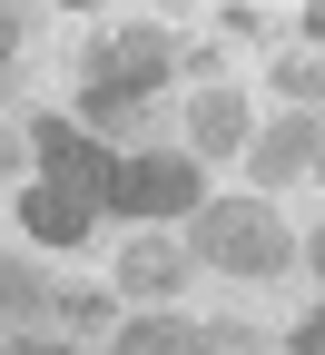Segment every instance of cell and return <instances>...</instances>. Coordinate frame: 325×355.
Masks as SVG:
<instances>
[{"label":"cell","instance_id":"8","mask_svg":"<svg viewBox=\"0 0 325 355\" xmlns=\"http://www.w3.org/2000/svg\"><path fill=\"white\" fill-rule=\"evenodd\" d=\"M188 266H197L188 247L148 237V247H128V257H118V286H128V296H177V286H188Z\"/></svg>","mask_w":325,"mask_h":355},{"label":"cell","instance_id":"7","mask_svg":"<svg viewBox=\"0 0 325 355\" xmlns=\"http://www.w3.org/2000/svg\"><path fill=\"white\" fill-rule=\"evenodd\" d=\"M89 217H99V207H79L69 188H50V178L20 198V227H30L39 247H79V237H89Z\"/></svg>","mask_w":325,"mask_h":355},{"label":"cell","instance_id":"14","mask_svg":"<svg viewBox=\"0 0 325 355\" xmlns=\"http://www.w3.org/2000/svg\"><path fill=\"white\" fill-rule=\"evenodd\" d=\"M286 355H325V306H315V316H296V326H286Z\"/></svg>","mask_w":325,"mask_h":355},{"label":"cell","instance_id":"6","mask_svg":"<svg viewBox=\"0 0 325 355\" xmlns=\"http://www.w3.org/2000/svg\"><path fill=\"white\" fill-rule=\"evenodd\" d=\"M256 178L266 188H286V178H315V119H276V128H256Z\"/></svg>","mask_w":325,"mask_h":355},{"label":"cell","instance_id":"11","mask_svg":"<svg viewBox=\"0 0 325 355\" xmlns=\"http://www.w3.org/2000/svg\"><path fill=\"white\" fill-rule=\"evenodd\" d=\"M276 89L306 99V109H325V60H276Z\"/></svg>","mask_w":325,"mask_h":355},{"label":"cell","instance_id":"18","mask_svg":"<svg viewBox=\"0 0 325 355\" xmlns=\"http://www.w3.org/2000/svg\"><path fill=\"white\" fill-rule=\"evenodd\" d=\"M10 355H69V345H10Z\"/></svg>","mask_w":325,"mask_h":355},{"label":"cell","instance_id":"12","mask_svg":"<svg viewBox=\"0 0 325 355\" xmlns=\"http://www.w3.org/2000/svg\"><path fill=\"white\" fill-rule=\"evenodd\" d=\"M197 355H266L247 326H197Z\"/></svg>","mask_w":325,"mask_h":355},{"label":"cell","instance_id":"15","mask_svg":"<svg viewBox=\"0 0 325 355\" xmlns=\"http://www.w3.org/2000/svg\"><path fill=\"white\" fill-rule=\"evenodd\" d=\"M20 50V10H0V60H10Z\"/></svg>","mask_w":325,"mask_h":355},{"label":"cell","instance_id":"5","mask_svg":"<svg viewBox=\"0 0 325 355\" xmlns=\"http://www.w3.org/2000/svg\"><path fill=\"white\" fill-rule=\"evenodd\" d=\"M247 139H256V119H247L237 89H197V99H188V148L197 158H227V148H247Z\"/></svg>","mask_w":325,"mask_h":355},{"label":"cell","instance_id":"17","mask_svg":"<svg viewBox=\"0 0 325 355\" xmlns=\"http://www.w3.org/2000/svg\"><path fill=\"white\" fill-rule=\"evenodd\" d=\"M315 178H325V109H315Z\"/></svg>","mask_w":325,"mask_h":355},{"label":"cell","instance_id":"3","mask_svg":"<svg viewBox=\"0 0 325 355\" xmlns=\"http://www.w3.org/2000/svg\"><path fill=\"white\" fill-rule=\"evenodd\" d=\"M30 148H39V168H50V188H69L79 207H109V188H118V148H99L79 119H30Z\"/></svg>","mask_w":325,"mask_h":355},{"label":"cell","instance_id":"16","mask_svg":"<svg viewBox=\"0 0 325 355\" xmlns=\"http://www.w3.org/2000/svg\"><path fill=\"white\" fill-rule=\"evenodd\" d=\"M306 40H315V50H325V0H315V10H306Z\"/></svg>","mask_w":325,"mask_h":355},{"label":"cell","instance_id":"9","mask_svg":"<svg viewBox=\"0 0 325 355\" xmlns=\"http://www.w3.org/2000/svg\"><path fill=\"white\" fill-rule=\"evenodd\" d=\"M118 355H197V326H177V316H138V326H118Z\"/></svg>","mask_w":325,"mask_h":355},{"label":"cell","instance_id":"2","mask_svg":"<svg viewBox=\"0 0 325 355\" xmlns=\"http://www.w3.org/2000/svg\"><path fill=\"white\" fill-rule=\"evenodd\" d=\"M188 257L227 266V277H286V266H296V237H286V217H276L266 198H207L188 217Z\"/></svg>","mask_w":325,"mask_h":355},{"label":"cell","instance_id":"13","mask_svg":"<svg viewBox=\"0 0 325 355\" xmlns=\"http://www.w3.org/2000/svg\"><path fill=\"white\" fill-rule=\"evenodd\" d=\"M60 316H79V326H109V316H118V306H109L99 286H79V296H60Z\"/></svg>","mask_w":325,"mask_h":355},{"label":"cell","instance_id":"19","mask_svg":"<svg viewBox=\"0 0 325 355\" xmlns=\"http://www.w3.org/2000/svg\"><path fill=\"white\" fill-rule=\"evenodd\" d=\"M315 277H325V227H315Z\"/></svg>","mask_w":325,"mask_h":355},{"label":"cell","instance_id":"4","mask_svg":"<svg viewBox=\"0 0 325 355\" xmlns=\"http://www.w3.org/2000/svg\"><path fill=\"white\" fill-rule=\"evenodd\" d=\"M109 207H118V217H197V207H207V178H197V158H177V148H158V158H118Z\"/></svg>","mask_w":325,"mask_h":355},{"label":"cell","instance_id":"1","mask_svg":"<svg viewBox=\"0 0 325 355\" xmlns=\"http://www.w3.org/2000/svg\"><path fill=\"white\" fill-rule=\"evenodd\" d=\"M168 69H177V40L168 30H148V20L99 30L89 40V79H79V128H128Z\"/></svg>","mask_w":325,"mask_h":355},{"label":"cell","instance_id":"10","mask_svg":"<svg viewBox=\"0 0 325 355\" xmlns=\"http://www.w3.org/2000/svg\"><path fill=\"white\" fill-rule=\"evenodd\" d=\"M50 306H60V296L39 286V277H30L20 257H0V316H50Z\"/></svg>","mask_w":325,"mask_h":355}]
</instances>
